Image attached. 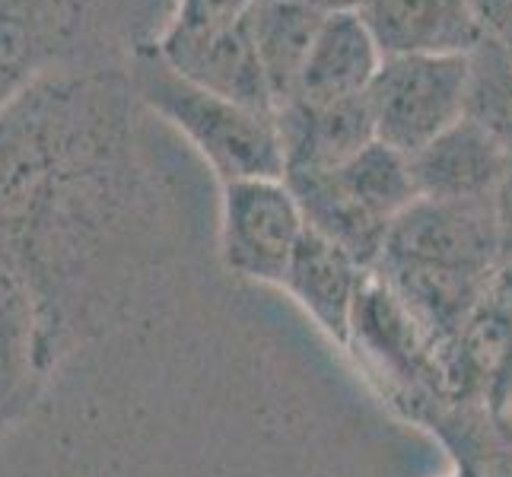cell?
<instances>
[{"label":"cell","mask_w":512,"mask_h":477,"mask_svg":"<svg viewBox=\"0 0 512 477\" xmlns=\"http://www.w3.org/2000/svg\"><path fill=\"white\" fill-rule=\"evenodd\" d=\"M439 477H481L478 471H474L471 465H462V462H452V468L446 474H439Z\"/></svg>","instance_id":"obj_25"},{"label":"cell","mask_w":512,"mask_h":477,"mask_svg":"<svg viewBox=\"0 0 512 477\" xmlns=\"http://www.w3.org/2000/svg\"><path fill=\"white\" fill-rule=\"evenodd\" d=\"M118 118L35 83L0 115V252L39 299L58 366L118 325L150 258Z\"/></svg>","instance_id":"obj_1"},{"label":"cell","mask_w":512,"mask_h":477,"mask_svg":"<svg viewBox=\"0 0 512 477\" xmlns=\"http://www.w3.org/2000/svg\"><path fill=\"white\" fill-rule=\"evenodd\" d=\"M500 382H512V360H509V369H506V376Z\"/></svg>","instance_id":"obj_26"},{"label":"cell","mask_w":512,"mask_h":477,"mask_svg":"<svg viewBox=\"0 0 512 477\" xmlns=\"http://www.w3.org/2000/svg\"><path fill=\"white\" fill-rule=\"evenodd\" d=\"M284 179L293 188L299 207H303L306 226L312 233L341 245L347 255L376 271L392 223H385L353 198L347 185L338 179V172H287Z\"/></svg>","instance_id":"obj_14"},{"label":"cell","mask_w":512,"mask_h":477,"mask_svg":"<svg viewBox=\"0 0 512 477\" xmlns=\"http://www.w3.org/2000/svg\"><path fill=\"white\" fill-rule=\"evenodd\" d=\"M471 55L385 58L366 90L376 140L414 156L465 118Z\"/></svg>","instance_id":"obj_3"},{"label":"cell","mask_w":512,"mask_h":477,"mask_svg":"<svg viewBox=\"0 0 512 477\" xmlns=\"http://www.w3.org/2000/svg\"><path fill=\"white\" fill-rule=\"evenodd\" d=\"M134 93L204 156L220 185L280 179L287 172L274 115L201 90L175 74L153 48L134 61Z\"/></svg>","instance_id":"obj_2"},{"label":"cell","mask_w":512,"mask_h":477,"mask_svg":"<svg viewBox=\"0 0 512 477\" xmlns=\"http://www.w3.org/2000/svg\"><path fill=\"white\" fill-rule=\"evenodd\" d=\"M481 45L512 58V0H471Z\"/></svg>","instance_id":"obj_20"},{"label":"cell","mask_w":512,"mask_h":477,"mask_svg":"<svg viewBox=\"0 0 512 477\" xmlns=\"http://www.w3.org/2000/svg\"><path fill=\"white\" fill-rule=\"evenodd\" d=\"M509 169V156L471 118L455 121L411 156L417 198L436 201H490Z\"/></svg>","instance_id":"obj_11"},{"label":"cell","mask_w":512,"mask_h":477,"mask_svg":"<svg viewBox=\"0 0 512 477\" xmlns=\"http://www.w3.org/2000/svg\"><path fill=\"white\" fill-rule=\"evenodd\" d=\"M376 274L395 290L417 325L436 344V357L468 318L484 306L493 274H468L452 268H430V264L379 261Z\"/></svg>","instance_id":"obj_13"},{"label":"cell","mask_w":512,"mask_h":477,"mask_svg":"<svg viewBox=\"0 0 512 477\" xmlns=\"http://www.w3.org/2000/svg\"><path fill=\"white\" fill-rule=\"evenodd\" d=\"M369 274H373V268H366L353 255H347L341 245H334L309 229L303 245L293 255V264L280 290L312 318L315 328L331 344L344 350L353 312H357Z\"/></svg>","instance_id":"obj_9"},{"label":"cell","mask_w":512,"mask_h":477,"mask_svg":"<svg viewBox=\"0 0 512 477\" xmlns=\"http://www.w3.org/2000/svg\"><path fill=\"white\" fill-rule=\"evenodd\" d=\"M334 172H338V179L347 185L353 198L373 210L376 217H382L385 223H395L417 201L411 156L382 144V140H373L350 163H344Z\"/></svg>","instance_id":"obj_17"},{"label":"cell","mask_w":512,"mask_h":477,"mask_svg":"<svg viewBox=\"0 0 512 477\" xmlns=\"http://www.w3.org/2000/svg\"><path fill=\"white\" fill-rule=\"evenodd\" d=\"M487 299L512 322V258L497 264V271H493V277H490Z\"/></svg>","instance_id":"obj_23"},{"label":"cell","mask_w":512,"mask_h":477,"mask_svg":"<svg viewBox=\"0 0 512 477\" xmlns=\"http://www.w3.org/2000/svg\"><path fill=\"white\" fill-rule=\"evenodd\" d=\"M465 118H471L512 163V58L484 45L471 51Z\"/></svg>","instance_id":"obj_18"},{"label":"cell","mask_w":512,"mask_h":477,"mask_svg":"<svg viewBox=\"0 0 512 477\" xmlns=\"http://www.w3.org/2000/svg\"><path fill=\"white\" fill-rule=\"evenodd\" d=\"M481 414L490 433L512 449V382H497L481 401Z\"/></svg>","instance_id":"obj_21"},{"label":"cell","mask_w":512,"mask_h":477,"mask_svg":"<svg viewBox=\"0 0 512 477\" xmlns=\"http://www.w3.org/2000/svg\"><path fill=\"white\" fill-rule=\"evenodd\" d=\"M325 16L293 0H258L249 13L252 42L274 99V112L296 96L306 58Z\"/></svg>","instance_id":"obj_15"},{"label":"cell","mask_w":512,"mask_h":477,"mask_svg":"<svg viewBox=\"0 0 512 477\" xmlns=\"http://www.w3.org/2000/svg\"><path fill=\"white\" fill-rule=\"evenodd\" d=\"M61 20L58 0H0V115L39 83Z\"/></svg>","instance_id":"obj_16"},{"label":"cell","mask_w":512,"mask_h":477,"mask_svg":"<svg viewBox=\"0 0 512 477\" xmlns=\"http://www.w3.org/2000/svg\"><path fill=\"white\" fill-rule=\"evenodd\" d=\"M493 217H497V233H500V261L512 258V169L500 182L497 194H493Z\"/></svg>","instance_id":"obj_22"},{"label":"cell","mask_w":512,"mask_h":477,"mask_svg":"<svg viewBox=\"0 0 512 477\" xmlns=\"http://www.w3.org/2000/svg\"><path fill=\"white\" fill-rule=\"evenodd\" d=\"M500 233L490 201L417 198L392 223L382 261L430 264L468 274H493L500 264Z\"/></svg>","instance_id":"obj_5"},{"label":"cell","mask_w":512,"mask_h":477,"mask_svg":"<svg viewBox=\"0 0 512 477\" xmlns=\"http://www.w3.org/2000/svg\"><path fill=\"white\" fill-rule=\"evenodd\" d=\"M382 61H385L382 48L357 10L331 13L322 20L319 35H315L293 99L338 102V99L366 96Z\"/></svg>","instance_id":"obj_12"},{"label":"cell","mask_w":512,"mask_h":477,"mask_svg":"<svg viewBox=\"0 0 512 477\" xmlns=\"http://www.w3.org/2000/svg\"><path fill=\"white\" fill-rule=\"evenodd\" d=\"M306 233L303 207L284 175L220 185V261L233 277L280 290Z\"/></svg>","instance_id":"obj_4"},{"label":"cell","mask_w":512,"mask_h":477,"mask_svg":"<svg viewBox=\"0 0 512 477\" xmlns=\"http://www.w3.org/2000/svg\"><path fill=\"white\" fill-rule=\"evenodd\" d=\"M258 0H179L172 13V26H220L245 20Z\"/></svg>","instance_id":"obj_19"},{"label":"cell","mask_w":512,"mask_h":477,"mask_svg":"<svg viewBox=\"0 0 512 477\" xmlns=\"http://www.w3.org/2000/svg\"><path fill=\"white\" fill-rule=\"evenodd\" d=\"M357 13L385 58L471 55L481 45L471 0H360Z\"/></svg>","instance_id":"obj_10"},{"label":"cell","mask_w":512,"mask_h":477,"mask_svg":"<svg viewBox=\"0 0 512 477\" xmlns=\"http://www.w3.org/2000/svg\"><path fill=\"white\" fill-rule=\"evenodd\" d=\"M293 4H303L322 16L331 13H347V10H360V0H293Z\"/></svg>","instance_id":"obj_24"},{"label":"cell","mask_w":512,"mask_h":477,"mask_svg":"<svg viewBox=\"0 0 512 477\" xmlns=\"http://www.w3.org/2000/svg\"><path fill=\"white\" fill-rule=\"evenodd\" d=\"M274 121L287 172H334L376 140L366 96L338 102L293 99L280 105Z\"/></svg>","instance_id":"obj_8"},{"label":"cell","mask_w":512,"mask_h":477,"mask_svg":"<svg viewBox=\"0 0 512 477\" xmlns=\"http://www.w3.org/2000/svg\"><path fill=\"white\" fill-rule=\"evenodd\" d=\"M51 376L39 299L16 261L0 252V433L29 414Z\"/></svg>","instance_id":"obj_7"},{"label":"cell","mask_w":512,"mask_h":477,"mask_svg":"<svg viewBox=\"0 0 512 477\" xmlns=\"http://www.w3.org/2000/svg\"><path fill=\"white\" fill-rule=\"evenodd\" d=\"M153 51L201 90L274 115V99L252 42L249 16L220 26H166Z\"/></svg>","instance_id":"obj_6"}]
</instances>
